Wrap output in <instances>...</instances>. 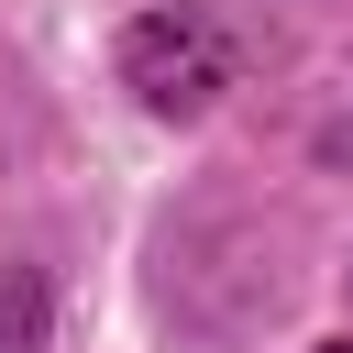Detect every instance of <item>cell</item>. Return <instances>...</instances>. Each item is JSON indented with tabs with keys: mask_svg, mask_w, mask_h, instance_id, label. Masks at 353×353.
Here are the masks:
<instances>
[{
	"mask_svg": "<svg viewBox=\"0 0 353 353\" xmlns=\"http://www.w3.org/2000/svg\"><path fill=\"white\" fill-rule=\"evenodd\" d=\"M121 88L154 110V121H199L221 88H232V44L199 22V11H143L121 33Z\"/></svg>",
	"mask_w": 353,
	"mask_h": 353,
	"instance_id": "obj_1",
	"label": "cell"
},
{
	"mask_svg": "<svg viewBox=\"0 0 353 353\" xmlns=\"http://www.w3.org/2000/svg\"><path fill=\"white\" fill-rule=\"evenodd\" d=\"M44 320H55L44 276L33 265H0V353H44Z\"/></svg>",
	"mask_w": 353,
	"mask_h": 353,
	"instance_id": "obj_2",
	"label": "cell"
},
{
	"mask_svg": "<svg viewBox=\"0 0 353 353\" xmlns=\"http://www.w3.org/2000/svg\"><path fill=\"white\" fill-rule=\"evenodd\" d=\"M320 353H353V342H320Z\"/></svg>",
	"mask_w": 353,
	"mask_h": 353,
	"instance_id": "obj_3",
	"label": "cell"
}]
</instances>
